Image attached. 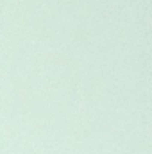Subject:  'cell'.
Here are the masks:
<instances>
[]
</instances>
